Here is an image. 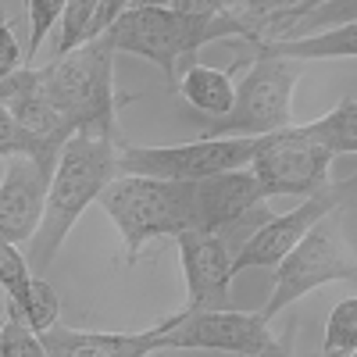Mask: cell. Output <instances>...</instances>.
<instances>
[{
  "label": "cell",
  "instance_id": "cell-16",
  "mask_svg": "<svg viewBox=\"0 0 357 357\" xmlns=\"http://www.w3.org/2000/svg\"><path fill=\"white\" fill-rule=\"evenodd\" d=\"M257 54L289 57V61H333V57H357V22L325 29L314 36H296V40H272V43H254Z\"/></svg>",
  "mask_w": 357,
  "mask_h": 357
},
{
  "label": "cell",
  "instance_id": "cell-32",
  "mask_svg": "<svg viewBox=\"0 0 357 357\" xmlns=\"http://www.w3.org/2000/svg\"><path fill=\"white\" fill-rule=\"evenodd\" d=\"M347 357H357V350H350V354H347Z\"/></svg>",
  "mask_w": 357,
  "mask_h": 357
},
{
  "label": "cell",
  "instance_id": "cell-8",
  "mask_svg": "<svg viewBox=\"0 0 357 357\" xmlns=\"http://www.w3.org/2000/svg\"><path fill=\"white\" fill-rule=\"evenodd\" d=\"M257 139L225 136V139H193L183 146H122L118 151V175H146V178H211L222 172L250 168Z\"/></svg>",
  "mask_w": 357,
  "mask_h": 357
},
{
  "label": "cell",
  "instance_id": "cell-7",
  "mask_svg": "<svg viewBox=\"0 0 357 357\" xmlns=\"http://www.w3.org/2000/svg\"><path fill=\"white\" fill-rule=\"evenodd\" d=\"M333 154L311 136L307 126H289L279 132L257 136L250 172L257 175L264 200L272 197H311L333 183Z\"/></svg>",
  "mask_w": 357,
  "mask_h": 357
},
{
  "label": "cell",
  "instance_id": "cell-5",
  "mask_svg": "<svg viewBox=\"0 0 357 357\" xmlns=\"http://www.w3.org/2000/svg\"><path fill=\"white\" fill-rule=\"evenodd\" d=\"M301 79V61L289 57H272L257 54L250 72L236 86L232 111L222 118H207L204 122V139H225V136H268L296 126L293 122V89Z\"/></svg>",
  "mask_w": 357,
  "mask_h": 357
},
{
  "label": "cell",
  "instance_id": "cell-20",
  "mask_svg": "<svg viewBox=\"0 0 357 357\" xmlns=\"http://www.w3.org/2000/svg\"><path fill=\"white\" fill-rule=\"evenodd\" d=\"M0 158H40V161H50L57 165V158H61V151L50 143H43L40 136H33L29 129H22L8 107H0Z\"/></svg>",
  "mask_w": 357,
  "mask_h": 357
},
{
  "label": "cell",
  "instance_id": "cell-19",
  "mask_svg": "<svg viewBox=\"0 0 357 357\" xmlns=\"http://www.w3.org/2000/svg\"><path fill=\"white\" fill-rule=\"evenodd\" d=\"M33 268H29V257L18 250V243H11L8 236H0V286L8 289L11 301V314H25L29 307V289H33Z\"/></svg>",
  "mask_w": 357,
  "mask_h": 357
},
{
  "label": "cell",
  "instance_id": "cell-18",
  "mask_svg": "<svg viewBox=\"0 0 357 357\" xmlns=\"http://www.w3.org/2000/svg\"><path fill=\"white\" fill-rule=\"evenodd\" d=\"M307 129L333 158L357 154V100H350V97L340 100L329 114H321L318 122H307Z\"/></svg>",
  "mask_w": 357,
  "mask_h": 357
},
{
  "label": "cell",
  "instance_id": "cell-15",
  "mask_svg": "<svg viewBox=\"0 0 357 357\" xmlns=\"http://www.w3.org/2000/svg\"><path fill=\"white\" fill-rule=\"evenodd\" d=\"M50 357H151L158 354V329L146 333H82L54 325L40 333Z\"/></svg>",
  "mask_w": 357,
  "mask_h": 357
},
{
  "label": "cell",
  "instance_id": "cell-24",
  "mask_svg": "<svg viewBox=\"0 0 357 357\" xmlns=\"http://www.w3.org/2000/svg\"><path fill=\"white\" fill-rule=\"evenodd\" d=\"M0 357H50L40 333H33L29 325L8 311L4 325H0Z\"/></svg>",
  "mask_w": 357,
  "mask_h": 357
},
{
  "label": "cell",
  "instance_id": "cell-14",
  "mask_svg": "<svg viewBox=\"0 0 357 357\" xmlns=\"http://www.w3.org/2000/svg\"><path fill=\"white\" fill-rule=\"evenodd\" d=\"M0 104L11 111V118L22 129H29L43 143L57 146V151L72 139V129L65 126L61 111L50 104L47 89L40 82V68H33V65H22L8 79H0Z\"/></svg>",
  "mask_w": 357,
  "mask_h": 357
},
{
  "label": "cell",
  "instance_id": "cell-1",
  "mask_svg": "<svg viewBox=\"0 0 357 357\" xmlns=\"http://www.w3.org/2000/svg\"><path fill=\"white\" fill-rule=\"evenodd\" d=\"M114 50L146 57L151 65L165 72V79L175 86V65L193 61V54L204 43L240 36L247 43H257V29L236 11L225 15H190L175 8H129L114 18V25L104 33Z\"/></svg>",
  "mask_w": 357,
  "mask_h": 357
},
{
  "label": "cell",
  "instance_id": "cell-6",
  "mask_svg": "<svg viewBox=\"0 0 357 357\" xmlns=\"http://www.w3.org/2000/svg\"><path fill=\"white\" fill-rule=\"evenodd\" d=\"M329 282H350L357 286V257L343 243V229H340V211L325 215L307 229V236L296 243L279 264H275V282L272 296L261 307L264 321H272L286 307H293L301 296L314 293L318 286Z\"/></svg>",
  "mask_w": 357,
  "mask_h": 357
},
{
  "label": "cell",
  "instance_id": "cell-10",
  "mask_svg": "<svg viewBox=\"0 0 357 357\" xmlns=\"http://www.w3.org/2000/svg\"><path fill=\"white\" fill-rule=\"evenodd\" d=\"M347 197H357V175L347 178V183H329L325 190L311 193L301 207H293V211H286V215L264 218L243 240V247L232 254V275L247 272V268H261V264H279L296 243L304 240L314 222H321L333 211H343Z\"/></svg>",
  "mask_w": 357,
  "mask_h": 357
},
{
  "label": "cell",
  "instance_id": "cell-17",
  "mask_svg": "<svg viewBox=\"0 0 357 357\" xmlns=\"http://www.w3.org/2000/svg\"><path fill=\"white\" fill-rule=\"evenodd\" d=\"M175 86H178V93H183L204 118H222V114L232 111L236 86H232V75L222 72V68L190 65Z\"/></svg>",
  "mask_w": 357,
  "mask_h": 357
},
{
  "label": "cell",
  "instance_id": "cell-33",
  "mask_svg": "<svg viewBox=\"0 0 357 357\" xmlns=\"http://www.w3.org/2000/svg\"><path fill=\"white\" fill-rule=\"evenodd\" d=\"M0 325H4V318H0Z\"/></svg>",
  "mask_w": 357,
  "mask_h": 357
},
{
  "label": "cell",
  "instance_id": "cell-4",
  "mask_svg": "<svg viewBox=\"0 0 357 357\" xmlns=\"http://www.w3.org/2000/svg\"><path fill=\"white\" fill-rule=\"evenodd\" d=\"M114 222L126 247V264H136L151 240L183 236L193 229V183L186 178L118 175L97 200Z\"/></svg>",
  "mask_w": 357,
  "mask_h": 357
},
{
  "label": "cell",
  "instance_id": "cell-9",
  "mask_svg": "<svg viewBox=\"0 0 357 357\" xmlns=\"http://www.w3.org/2000/svg\"><path fill=\"white\" fill-rule=\"evenodd\" d=\"M158 347L161 350H225L254 357L264 347H272V321H264L261 311H178L172 318H161L158 325Z\"/></svg>",
  "mask_w": 357,
  "mask_h": 357
},
{
  "label": "cell",
  "instance_id": "cell-23",
  "mask_svg": "<svg viewBox=\"0 0 357 357\" xmlns=\"http://www.w3.org/2000/svg\"><path fill=\"white\" fill-rule=\"evenodd\" d=\"M100 8H104V0H68L61 22H57V25H61V36H57V47H54L57 57L75 50L79 43H86L89 25H93V18H97Z\"/></svg>",
  "mask_w": 357,
  "mask_h": 357
},
{
  "label": "cell",
  "instance_id": "cell-12",
  "mask_svg": "<svg viewBox=\"0 0 357 357\" xmlns=\"http://www.w3.org/2000/svg\"><path fill=\"white\" fill-rule=\"evenodd\" d=\"M54 165L40 158H11L0 178V236L11 243H33L43 225Z\"/></svg>",
  "mask_w": 357,
  "mask_h": 357
},
{
  "label": "cell",
  "instance_id": "cell-22",
  "mask_svg": "<svg viewBox=\"0 0 357 357\" xmlns=\"http://www.w3.org/2000/svg\"><path fill=\"white\" fill-rule=\"evenodd\" d=\"M357 22V0H321L314 11H307L304 18H296L289 25L286 40H296V36H314V33H325V29H336V25H350ZM272 43V40H268Z\"/></svg>",
  "mask_w": 357,
  "mask_h": 357
},
{
  "label": "cell",
  "instance_id": "cell-28",
  "mask_svg": "<svg viewBox=\"0 0 357 357\" xmlns=\"http://www.w3.org/2000/svg\"><path fill=\"white\" fill-rule=\"evenodd\" d=\"M304 0H247V4H240L243 11V18L250 22V25H257L261 18H272V15H286V11H296Z\"/></svg>",
  "mask_w": 357,
  "mask_h": 357
},
{
  "label": "cell",
  "instance_id": "cell-29",
  "mask_svg": "<svg viewBox=\"0 0 357 357\" xmlns=\"http://www.w3.org/2000/svg\"><path fill=\"white\" fill-rule=\"evenodd\" d=\"M168 8L190 11V15H225L232 8V0H168Z\"/></svg>",
  "mask_w": 357,
  "mask_h": 357
},
{
  "label": "cell",
  "instance_id": "cell-26",
  "mask_svg": "<svg viewBox=\"0 0 357 357\" xmlns=\"http://www.w3.org/2000/svg\"><path fill=\"white\" fill-rule=\"evenodd\" d=\"M65 8H68V0H29V57H36L43 40L61 22Z\"/></svg>",
  "mask_w": 357,
  "mask_h": 357
},
{
  "label": "cell",
  "instance_id": "cell-21",
  "mask_svg": "<svg viewBox=\"0 0 357 357\" xmlns=\"http://www.w3.org/2000/svg\"><path fill=\"white\" fill-rule=\"evenodd\" d=\"M350 350H357V296L340 301L325 321V336H321V350L314 357H347Z\"/></svg>",
  "mask_w": 357,
  "mask_h": 357
},
{
  "label": "cell",
  "instance_id": "cell-2",
  "mask_svg": "<svg viewBox=\"0 0 357 357\" xmlns=\"http://www.w3.org/2000/svg\"><path fill=\"white\" fill-rule=\"evenodd\" d=\"M114 178H118L114 139L75 132L61 146V158H57L54 175H50L43 225L33 236V243H29V257H33L36 268L54 264V257L61 250L65 236L72 232V225L82 218V211L89 204L100 200V193L114 183Z\"/></svg>",
  "mask_w": 357,
  "mask_h": 357
},
{
  "label": "cell",
  "instance_id": "cell-25",
  "mask_svg": "<svg viewBox=\"0 0 357 357\" xmlns=\"http://www.w3.org/2000/svg\"><path fill=\"white\" fill-rule=\"evenodd\" d=\"M57 314H61V301H57V293L50 289L47 279H33V289H29V307L22 314V321L29 325L33 333H47L57 325Z\"/></svg>",
  "mask_w": 357,
  "mask_h": 357
},
{
  "label": "cell",
  "instance_id": "cell-27",
  "mask_svg": "<svg viewBox=\"0 0 357 357\" xmlns=\"http://www.w3.org/2000/svg\"><path fill=\"white\" fill-rule=\"evenodd\" d=\"M22 43L15 36V29L8 22H0V79H8L11 72L22 68Z\"/></svg>",
  "mask_w": 357,
  "mask_h": 357
},
{
  "label": "cell",
  "instance_id": "cell-13",
  "mask_svg": "<svg viewBox=\"0 0 357 357\" xmlns=\"http://www.w3.org/2000/svg\"><path fill=\"white\" fill-rule=\"evenodd\" d=\"M261 200H264V193L250 168L197 178L193 183V229L222 232L229 225H240Z\"/></svg>",
  "mask_w": 357,
  "mask_h": 357
},
{
  "label": "cell",
  "instance_id": "cell-34",
  "mask_svg": "<svg viewBox=\"0 0 357 357\" xmlns=\"http://www.w3.org/2000/svg\"><path fill=\"white\" fill-rule=\"evenodd\" d=\"M0 107H4V104H0Z\"/></svg>",
  "mask_w": 357,
  "mask_h": 357
},
{
  "label": "cell",
  "instance_id": "cell-11",
  "mask_svg": "<svg viewBox=\"0 0 357 357\" xmlns=\"http://www.w3.org/2000/svg\"><path fill=\"white\" fill-rule=\"evenodd\" d=\"M178 240V257L186 272V307L183 311H215L229 307L232 301V250L222 232H200L190 229Z\"/></svg>",
  "mask_w": 357,
  "mask_h": 357
},
{
  "label": "cell",
  "instance_id": "cell-3",
  "mask_svg": "<svg viewBox=\"0 0 357 357\" xmlns=\"http://www.w3.org/2000/svg\"><path fill=\"white\" fill-rule=\"evenodd\" d=\"M114 54L118 50L111 47V40L97 36L40 68V82L50 104L61 111L72 136L86 132L114 139V114H118Z\"/></svg>",
  "mask_w": 357,
  "mask_h": 357
},
{
  "label": "cell",
  "instance_id": "cell-30",
  "mask_svg": "<svg viewBox=\"0 0 357 357\" xmlns=\"http://www.w3.org/2000/svg\"><path fill=\"white\" fill-rule=\"evenodd\" d=\"M289 340H293V325L286 329V336L282 340H275L272 347H264L261 354H254V357H293V347H289Z\"/></svg>",
  "mask_w": 357,
  "mask_h": 357
},
{
  "label": "cell",
  "instance_id": "cell-31",
  "mask_svg": "<svg viewBox=\"0 0 357 357\" xmlns=\"http://www.w3.org/2000/svg\"><path fill=\"white\" fill-rule=\"evenodd\" d=\"M129 8H168V0H129Z\"/></svg>",
  "mask_w": 357,
  "mask_h": 357
}]
</instances>
